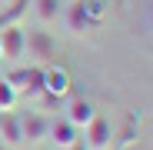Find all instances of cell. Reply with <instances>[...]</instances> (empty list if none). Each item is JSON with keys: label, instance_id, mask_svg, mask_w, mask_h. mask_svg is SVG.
<instances>
[{"label": "cell", "instance_id": "obj_9", "mask_svg": "<svg viewBox=\"0 0 153 150\" xmlns=\"http://www.w3.org/2000/svg\"><path fill=\"white\" fill-rule=\"evenodd\" d=\"M93 117H97L93 100H87V97H70V104H67V120L73 123L76 130H83Z\"/></svg>", "mask_w": 153, "mask_h": 150}, {"label": "cell", "instance_id": "obj_16", "mask_svg": "<svg viewBox=\"0 0 153 150\" xmlns=\"http://www.w3.org/2000/svg\"><path fill=\"white\" fill-rule=\"evenodd\" d=\"M0 150H7V143H4V140H0Z\"/></svg>", "mask_w": 153, "mask_h": 150}, {"label": "cell", "instance_id": "obj_13", "mask_svg": "<svg viewBox=\"0 0 153 150\" xmlns=\"http://www.w3.org/2000/svg\"><path fill=\"white\" fill-rule=\"evenodd\" d=\"M13 4H17V0H0V13H4V10H10Z\"/></svg>", "mask_w": 153, "mask_h": 150}, {"label": "cell", "instance_id": "obj_11", "mask_svg": "<svg viewBox=\"0 0 153 150\" xmlns=\"http://www.w3.org/2000/svg\"><path fill=\"white\" fill-rule=\"evenodd\" d=\"M0 140L7 143V150H20L23 147V130H20V117L17 113L0 117Z\"/></svg>", "mask_w": 153, "mask_h": 150}, {"label": "cell", "instance_id": "obj_19", "mask_svg": "<svg viewBox=\"0 0 153 150\" xmlns=\"http://www.w3.org/2000/svg\"><path fill=\"white\" fill-rule=\"evenodd\" d=\"M107 150H113V147H107Z\"/></svg>", "mask_w": 153, "mask_h": 150}, {"label": "cell", "instance_id": "obj_7", "mask_svg": "<svg viewBox=\"0 0 153 150\" xmlns=\"http://www.w3.org/2000/svg\"><path fill=\"white\" fill-rule=\"evenodd\" d=\"M47 140L53 143L57 150H70L76 140H80V130H76L67 117H60V120L53 117V120H50V130H47Z\"/></svg>", "mask_w": 153, "mask_h": 150}, {"label": "cell", "instance_id": "obj_1", "mask_svg": "<svg viewBox=\"0 0 153 150\" xmlns=\"http://www.w3.org/2000/svg\"><path fill=\"white\" fill-rule=\"evenodd\" d=\"M57 37L50 34L47 27H33V30H27V50H23V57H30V63H37V67H50L57 60Z\"/></svg>", "mask_w": 153, "mask_h": 150}, {"label": "cell", "instance_id": "obj_17", "mask_svg": "<svg viewBox=\"0 0 153 150\" xmlns=\"http://www.w3.org/2000/svg\"><path fill=\"white\" fill-rule=\"evenodd\" d=\"M150 27H153V13H150Z\"/></svg>", "mask_w": 153, "mask_h": 150}, {"label": "cell", "instance_id": "obj_15", "mask_svg": "<svg viewBox=\"0 0 153 150\" xmlns=\"http://www.w3.org/2000/svg\"><path fill=\"white\" fill-rule=\"evenodd\" d=\"M70 150H87V147H83V140H76V143H73Z\"/></svg>", "mask_w": 153, "mask_h": 150}, {"label": "cell", "instance_id": "obj_14", "mask_svg": "<svg viewBox=\"0 0 153 150\" xmlns=\"http://www.w3.org/2000/svg\"><path fill=\"white\" fill-rule=\"evenodd\" d=\"M120 150H140V143H123Z\"/></svg>", "mask_w": 153, "mask_h": 150}, {"label": "cell", "instance_id": "obj_10", "mask_svg": "<svg viewBox=\"0 0 153 150\" xmlns=\"http://www.w3.org/2000/svg\"><path fill=\"white\" fill-rule=\"evenodd\" d=\"M27 7H30L33 17H37V27H53V23L63 17L60 0H27Z\"/></svg>", "mask_w": 153, "mask_h": 150}, {"label": "cell", "instance_id": "obj_3", "mask_svg": "<svg viewBox=\"0 0 153 150\" xmlns=\"http://www.w3.org/2000/svg\"><path fill=\"white\" fill-rule=\"evenodd\" d=\"M27 50V27L23 23H0V63H20Z\"/></svg>", "mask_w": 153, "mask_h": 150}, {"label": "cell", "instance_id": "obj_21", "mask_svg": "<svg viewBox=\"0 0 153 150\" xmlns=\"http://www.w3.org/2000/svg\"><path fill=\"white\" fill-rule=\"evenodd\" d=\"M0 73H4V70H0Z\"/></svg>", "mask_w": 153, "mask_h": 150}, {"label": "cell", "instance_id": "obj_6", "mask_svg": "<svg viewBox=\"0 0 153 150\" xmlns=\"http://www.w3.org/2000/svg\"><path fill=\"white\" fill-rule=\"evenodd\" d=\"M60 20L67 23V30H70L73 37H83L87 30L97 27V23L90 20V13H87V7H83V0H73V4H67V10H63Z\"/></svg>", "mask_w": 153, "mask_h": 150}, {"label": "cell", "instance_id": "obj_8", "mask_svg": "<svg viewBox=\"0 0 153 150\" xmlns=\"http://www.w3.org/2000/svg\"><path fill=\"white\" fill-rule=\"evenodd\" d=\"M20 130H23V143H40V140H47L50 117H47V113L30 110L27 117H20Z\"/></svg>", "mask_w": 153, "mask_h": 150}, {"label": "cell", "instance_id": "obj_5", "mask_svg": "<svg viewBox=\"0 0 153 150\" xmlns=\"http://www.w3.org/2000/svg\"><path fill=\"white\" fill-rule=\"evenodd\" d=\"M70 90H73V84L63 67H53V63L43 67V93H50L53 100H63V97H70Z\"/></svg>", "mask_w": 153, "mask_h": 150}, {"label": "cell", "instance_id": "obj_20", "mask_svg": "<svg viewBox=\"0 0 153 150\" xmlns=\"http://www.w3.org/2000/svg\"><path fill=\"white\" fill-rule=\"evenodd\" d=\"M0 117H4V113H0Z\"/></svg>", "mask_w": 153, "mask_h": 150}, {"label": "cell", "instance_id": "obj_4", "mask_svg": "<svg viewBox=\"0 0 153 150\" xmlns=\"http://www.w3.org/2000/svg\"><path fill=\"white\" fill-rule=\"evenodd\" d=\"M83 147H87V150H107V147H113L110 120H103V117L97 113L87 127H83Z\"/></svg>", "mask_w": 153, "mask_h": 150}, {"label": "cell", "instance_id": "obj_12", "mask_svg": "<svg viewBox=\"0 0 153 150\" xmlns=\"http://www.w3.org/2000/svg\"><path fill=\"white\" fill-rule=\"evenodd\" d=\"M17 104H20V93L4 80V73H0V113H13Z\"/></svg>", "mask_w": 153, "mask_h": 150}, {"label": "cell", "instance_id": "obj_18", "mask_svg": "<svg viewBox=\"0 0 153 150\" xmlns=\"http://www.w3.org/2000/svg\"><path fill=\"white\" fill-rule=\"evenodd\" d=\"M67 4H73V0H67Z\"/></svg>", "mask_w": 153, "mask_h": 150}, {"label": "cell", "instance_id": "obj_2", "mask_svg": "<svg viewBox=\"0 0 153 150\" xmlns=\"http://www.w3.org/2000/svg\"><path fill=\"white\" fill-rule=\"evenodd\" d=\"M4 80L20 93V97H37L40 90H43V67H37V63H30V67H23V63H13V67H7L4 70Z\"/></svg>", "mask_w": 153, "mask_h": 150}]
</instances>
